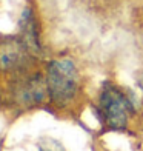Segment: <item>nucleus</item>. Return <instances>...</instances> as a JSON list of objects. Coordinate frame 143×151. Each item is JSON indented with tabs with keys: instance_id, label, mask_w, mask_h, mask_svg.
<instances>
[{
	"instance_id": "obj_5",
	"label": "nucleus",
	"mask_w": 143,
	"mask_h": 151,
	"mask_svg": "<svg viewBox=\"0 0 143 151\" xmlns=\"http://www.w3.org/2000/svg\"><path fill=\"white\" fill-rule=\"evenodd\" d=\"M20 28V37L28 46V50L34 56H40L42 54V43H40V31H39V23L37 19L34 16V11L31 8H25L22 12L19 22Z\"/></svg>"
},
{
	"instance_id": "obj_6",
	"label": "nucleus",
	"mask_w": 143,
	"mask_h": 151,
	"mask_svg": "<svg viewBox=\"0 0 143 151\" xmlns=\"http://www.w3.org/2000/svg\"><path fill=\"white\" fill-rule=\"evenodd\" d=\"M39 150L40 151H65V148L56 140H48V142L40 143Z\"/></svg>"
},
{
	"instance_id": "obj_3",
	"label": "nucleus",
	"mask_w": 143,
	"mask_h": 151,
	"mask_svg": "<svg viewBox=\"0 0 143 151\" xmlns=\"http://www.w3.org/2000/svg\"><path fill=\"white\" fill-rule=\"evenodd\" d=\"M34 54L20 36H8L0 40V71L23 74L31 66Z\"/></svg>"
},
{
	"instance_id": "obj_1",
	"label": "nucleus",
	"mask_w": 143,
	"mask_h": 151,
	"mask_svg": "<svg viewBox=\"0 0 143 151\" xmlns=\"http://www.w3.org/2000/svg\"><path fill=\"white\" fill-rule=\"evenodd\" d=\"M48 97L57 106H66L79 93V71L71 59H56L46 65Z\"/></svg>"
},
{
	"instance_id": "obj_4",
	"label": "nucleus",
	"mask_w": 143,
	"mask_h": 151,
	"mask_svg": "<svg viewBox=\"0 0 143 151\" xmlns=\"http://www.w3.org/2000/svg\"><path fill=\"white\" fill-rule=\"evenodd\" d=\"M46 79L42 74H20L16 83L12 85V97L19 105L25 108H32L40 105L46 99Z\"/></svg>"
},
{
	"instance_id": "obj_2",
	"label": "nucleus",
	"mask_w": 143,
	"mask_h": 151,
	"mask_svg": "<svg viewBox=\"0 0 143 151\" xmlns=\"http://www.w3.org/2000/svg\"><path fill=\"white\" fill-rule=\"evenodd\" d=\"M99 113L100 120L109 131H123L135 108L131 97L120 86L105 82L99 96Z\"/></svg>"
}]
</instances>
